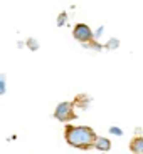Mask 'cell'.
<instances>
[{
	"mask_svg": "<svg viewBox=\"0 0 143 154\" xmlns=\"http://www.w3.org/2000/svg\"><path fill=\"white\" fill-rule=\"evenodd\" d=\"M66 143L77 149H91L94 147V141L98 139L96 132L89 126H71L67 124L64 129Z\"/></svg>",
	"mask_w": 143,
	"mask_h": 154,
	"instance_id": "obj_1",
	"label": "cell"
},
{
	"mask_svg": "<svg viewBox=\"0 0 143 154\" xmlns=\"http://www.w3.org/2000/svg\"><path fill=\"white\" fill-rule=\"evenodd\" d=\"M54 117L61 122H67V121L76 119V114H74V104L73 102H61L57 104L54 111Z\"/></svg>",
	"mask_w": 143,
	"mask_h": 154,
	"instance_id": "obj_2",
	"label": "cell"
},
{
	"mask_svg": "<svg viewBox=\"0 0 143 154\" xmlns=\"http://www.w3.org/2000/svg\"><path fill=\"white\" fill-rule=\"evenodd\" d=\"M73 37L76 40H79L81 44H88L93 40V30L86 25V23H77L76 27L73 29Z\"/></svg>",
	"mask_w": 143,
	"mask_h": 154,
	"instance_id": "obj_3",
	"label": "cell"
},
{
	"mask_svg": "<svg viewBox=\"0 0 143 154\" xmlns=\"http://www.w3.org/2000/svg\"><path fill=\"white\" fill-rule=\"evenodd\" d=\"M130 151L133 154H143V137L141 136H136L130 141Z\"/></svg>",
	"mask_w": 143,
	"mask_h": 154,
	"instance_id": "obj_4",
	"label": "cell"
},
{
	"mask_svg": "<svg viewBox=\"0 0 143 154\" xmlns=\"http://www.w3.org/2000/svg\"><path fill=\"white\" fill-rule=\"evenodd\" d=\"M94 147L99 151H103V152H106V151L111 149V141H109L108 137H101V136H98V139L94 141Z\"/></svg>",
	"mask_w": 143,
	"mask_h": 154,
	"instance_id": "obj_5",
	"label": "cell"
},
{
	"mask_svg": "<svg viewBox=\"0 0 143 154\" xmlns=\"http://www.w3.org/2000/svg\"><path fill=\"white\" fill-rule=\"evenodd\" d=\"M89 102H91V99H89L86 94H77L73 104H76L77 107H81L83 111H86V109H88V106H89Z\"/></svg>",
	"mask_w": 143,
	"mask_h": 154,
	"instance_id": "obj_6",
	"label": "cell"
},
{
	"mask_svg": "<svg viewBox=\"0 0 143 154\" xmlns=\"http://www.w3.org/2000/svg\"><path fill=\"white\" fill-rule=\"evenodd\" d=\"M118 45H120V40L118 38H109L108 42H106V49L108 50H115V49H118Z\"/></svg>",
	"mask_w": 143,
	"mask_h": 154,
	"instance_id": "obj_7",
	"label": "cell"
},
{
	"mask_svg": "<svg viewBox=\"0 0 143 154\" xmlns=\"http://www.w3.org/2000/svg\"><path fill=\"white\" fill-rule=\"evenodd\" d=\"M27 47H29L31 50H37V49H39L37 40H35V38H27Z\"/></svg>",
	"mask_w": 143,
	"mask_h": 154,
	"instance_id": "obj_8",
	"label": "cell"
},
{
	"mask_svg": "<svg viewBox=\"0 0 143 154\" xmlns=\"http://www.w3.org/2000/svg\"><path fill=\"white\" fill-rule=\"evenodd\" d=\"M66 20H67V14H66V12L59 14V17H57V25H59V27H62V25L66 23Z\"/></svg>",
	"mask_w": 143,
	"mask_h": 154,
	"instance_id": "obj_9",
	"label": "cell"
},
{
	"mask_svg": "<svg viewBox=\"0 0 143 154\" xmlns=\"http://www.w3.org/2000/svg\"><path fill=\"white\" fill-rule=\"evenodd\" d=\"M86 47H91V49H94V50H101L103 47L99 45V44L96 42V40H91V42H88V44H84Z\"/></svg>",
	"mask_w": 143,
	"mask_h": 154,
	"instance_id": "obj_10",
	"label": "cell"
},
{
	"mask_svg": "<svg viewBox=\"0 0 143 154\" xmlns=\"http://www.w3.org/2000/svg\"><path fill=\"white\" fill-rule=\"evenodd\" d=\"M5 94V75H0V96Z\"/></svg>",
	"mask_w": 143,
	"mask_h": 154,
	"instance_id": "obj_11",
	"label": "cell"
},
{
	"mask_svg": "<svg viewBox=\"0 0 143 154\" xmlns=\"http://www.w3.org/2000/svg\"><path fill=\"white\" fill-rule=\"evenodd\" d=\"M109 132H111V134H115V136H121V134H123V131H121L120 127H116V126H113L111 129H109Z\"/></svg>",
	"mask_w": 143,
	"mask_h": 154,
	"instance_id": "obj_12",
	"label": "cell"
},
{
	"mask_svg": "<svg viewBox=\"0 0 143 154\" xmlns=\"http://www.w3.org/2000/svg\"><path fill=\"white\" fill-rule=\"evenodd\" d=\"M103 154H106V152H103Z\"/></svg>",
	"mask_w": 143,
	"mask_h": 154,
	"instance_id": "obj_13",
	"label": "cell"
}]
</instances>
